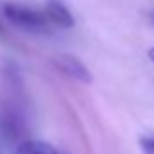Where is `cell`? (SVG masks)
Returning <instances> with one entry per match:
<instances>
[{
    "instance_id": "6da1fadb",
    "label": "cell",
    "mask_w": 154,
    "mask_h": 154,
    "mask_svg": "<svg viewBox=\"0 0 154 154\" xmlns=\"http://www.w3.org/2000/svg\"><path fill=\"white\" fill-rule=\"evenodd\" d=\"M4 17L18 29L29 31V33H47L53 26L49 24V20L45 18L44 11L22 6V4H15V2H8L2 8Z\"/></svg>"
},
{
    "instance_id": "7a4b0ae2",
    "label": "cell",
    "mask_w": 154,
    "mask_h": 154,
    "mask_svg": "<svg viewBox=\"0 0 154 154\" xmlns=\"http://www.w3.org/2000/svg\"><path fill=\"white\" fill-rule=\"evenodd\" d=\"M44 15L51 26L60 29H71L74 26V17L62 0H47L44 6Z\"/></svg>"
},
{
    "instance_id": "3957f363",
    "label": "cell",
    "mask_w": 154,
    "mask_h": 154,
    "mask_svg": "<svg viewBox=\"0 0 154 154\" xmlns=\"http://www.w3.org/2000/svg\"><path fill=\"white\" fill-rule=\"evenodd\" d=\"M54 63L58 65V69L62 72H65L67 76H71V78L78 80L82 84H89L91 82V72H89V69L84 65L82 60H78L76 56H72V54H60L54 60Z\"/></svg>"
},
{
    "instance_id": "277c9868",
    "label": "cell",
    "mask_w": 154,
    "mask_h": 154,
    "mask_svg": "<svg viewBox=\"0 0 154 154\" xmlns=\"http://www.w3.org/2000/svg\"><path fill=\"white\" fill-rule=\"evenodd\" d=\"M15 154H60V152L51 143H45L40 140H29V141L20 143Z\"/></svg>"
},
{
    "instance_id": "5b68a950",
    "label": "cell",
    "mask_w": 154,
    "mask_h": 154,
    "mask_svg": "<svg viewBox=\"0 0 154 154\" xmlns=\"http://www.w3.org/2000/svg\"><path fill=\"white\" fill-rule=\"evenodd\" d=\"M140 149L143 154H154V136L140 138Z\"/></svg>"
},
{
    "instance_id": "8992f818",
    "label": "cell",
    "mask_w": 154,
    "mask_h": 154,
    "mask_svg": "<svg viewBox=\"0 0 154 154\" xmlns=\"http://www.w3.org/2000/svg\"><path fill=\"white\" fill-rule=\"evenodd\" d=\"M149 22H150V24L154 26V9H152V11L149 13Z\"/></svg>"
},
{
    "instance_id": "52a82bcc",
    "label": "cell",
    "mask_w": 154,
    "mask_h": 154,
    "mask_svg": "<svg viewBox=\"0 0 154 154\" xmlns=\"http://www.w3.org/2000/svg\"><path fill=\"white\" fill-rule=\"evenodd\" d=\"M149 58L154 62V47H152V49H149Z\"/></svg>"
},
{
    "instance_id": "ba28073f",
    "label": "cell",
    "mask_w": 154,
    "mask_h": 154,
    "mask_svg": "<svg viewBox=\"0 0 154 154\" xmlns=\"http://www.w3.org/2000/svg\"><path fill=\"white\" fill-rule=\"evenodd\" d=\"M0 35H4V29H2V26H0Z\"/></svg>"
}]
</instances>
